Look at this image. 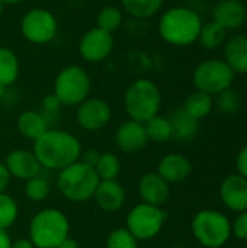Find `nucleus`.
I'll return each mask as SVG.
<instances>
[{"label":"nucleus","mask_w":247,"mask_h":248,"mask_svg":"<svg viewBox=\"0 0 247 248\" xmlns=\"http://www.w3.org/2000/svg\"><path fill=\"white\" fill-rule=\"evenodd\" d=\"M138 195L144 203L162 208L170 198V185L157 171H150L141 176Z\"/></svg>","instance_id":"obj_16"},{"label":"nucleus","mask_w":247,"mask_h":248,"mask_svg":"<svg viewBox=\"0 0 247 248\" xmlns=\"http://www.w3.org/2000/svg\"><path fill=\"white\" fill-rule=\"evenodd\" d=\"M3 4H19V3H22V1H25V0H0Z\"/></svg>","instance_id":"obj_42"},{"label":"nucleus","mask_w":247,"mask_h":248,"mask_svg":"<svg viewBox=\"0 0 247 248\" xmlns=\"http://www.w3.org/2000/svg\"><path fill=\"white\" fill-rule=\"evenodd\" d=\"M25 195L31 202H42L49 195V185L47 179L41 174L26 180L25 183Z\"/></svg>","instance_id":"obj_31"},{"label":"nucleus","mask_w":247,"mask_h":248,"mask_svg":"<svg viewBox=\"0 0 247 248\" xmlns=\"http://www.w3.org/2000/svg\"><path fill=\"white\" fill-rule=\"evenodd\" d=\"M231 235H234L240 241L247 243V211L240 212L231 222Z\"/></svg>","instance_id":"obj_34"},{"label":"nucleus","mask_w":247,"mask_h":248,"mask_svg":"<svg viewBox=\"0 0 247 248\" xmlns=\"http://www.w3.org/2000/svg\"><path fill=\"white\" fill-rule=\"evenodd\" d=\"M96 22H98L99 29L106 31L109 33H114L122 26V22H124L122 9L118 6H114V4L102 7L98 13Z\"/></svg>","instance_id":"obj_29"},{"label":"nucleus","mask_w":247,"mask_h":248,"mask_svg":"<svg viewBox=\"0 0 247 248\" xmlns=\"http://www.w3.org/2000/svg\"><path fill=\"white\" fill-rule=\"evenodd\" d=\"M220 199L231 212L247 211V179L237 173L224 177L220 185Z\"/></svg>","instance_id":"obj_13"},{"label":"nucleus","mask_w":247,"mask_h":248,"mask_svg":"<svg viewBox=\"0 0 247 248\" xmlns=\"http://www.w3.org/2000/svg\"><path fill=\"white\" fill-rule=\"evenodd\" d=\"M116 147L127 154H134L144 150L148 144L144 124L128 119L122 122L115 132Z\"/></svg>","instance_id":"obj_14"},{"label":"nucleus","mask_w":247,"mask_h":248,"mask_svg":"<svg viewBox=\"0 0 247 248\" xmlns=\"http://www.w3.org/2000/svg\"><path fill=\"white\" fill-rule=\"evenodd\" d=\"M80 157H82V161H83V163H86V164H89V166L95 167V164H96V161H98V157H99V153H96V151L90 150V151L83 153Z\"/></svg>","instance_id":"obj_38"},{"label":"nucleus","mask_w":247,"mask_h":248,"mask_svg":"<svg viewBox=\"0 0 247 248\" xmlns=\"http://www.w3.org/2000/svg\"><path fill=\"white\" fill-rule=\"evenodd\" d=\"M32 151L42 169L61 171L80 160L82 145L76 135L64 129H48L33 141Z\"/></svg>","instance_id":"obj_1"},{"label":"nucleus","mask_w":247,"mask_h":248,"mask_svg":"<svg viewBox=\"0 0 247 248\" xmlns=\"http://www.w3.org/2000/svg\"><path fill=\"white\" fill-rule=\"evenodd\" d=\"M169 121L172 125V138H176L178 141L192 140L199 129V121L189 116L183 109L173 112Z\"/></svg>","instance_id":"obj_22"},{"label":"nucleus","mask_w":247,"mask_h":248,"mask_svg":"<svg viewBox=\"0 0 247 248\" xmlns=\"http://www.w3.org/2000/svg\"><path fill=\"white\" fill-rule=\"evenodd\" d=\"M22 36L33 45L49 44L58 33L55 15L45 7H32L20 19Z\"/></svg>","instance_id":"obj_9"},{"label":"nucleus","mask_w":247,"mask_h":248,"mask_svg":"<svg viewBox=\"0 0 247 248\" xmlns=\"http://www.w3.org/2000/svg\"><path fill=\"white\" fill-rule=\"evenodd\" d=\"M165 0H121V9L134 19H148L157 15Z\"/></svg>","instance_id":"obj_25"},{"label":"nucleus","mask_w":247,"mask_h":248,"mask_svg":"<svg viewBox=\"0 0 247 248\" xmlns=\"http://www.w3.org/2000/svg\"><path fill=\"white\" fill-rule=\"evenodd\" d=\"M12 246V240L7 234V231L0 230V248H10Z\"/></svg>","instance_id":"obj_40"},{"label":"nucleus","mask_w":247,"mask_h":248,"mask_svg":"<svg viewBox=\"0 0 247 248\" xmlns=\"http://www.w3.org/2000/svg\"><path fill=\"white\" fill-rule=\"evenodd\" d=\"M224 61L236 74L247 73V36L234 35L224 44Z\"/></svg>","instance_id":"obj_20"},{"label":"nucleus","mask_w":247,"mask_h":248,"mask_svg":"<svg viewBox=\"0 0 247 248\" xmlns=\"http://www.w3.org/2000/svg\"><path fill=\"white\" fill-rule=\"evenodd\" d=\"M4 166L10 177L19 180H29L42 171V166L35 157L33 151L29 150H13L6 155Z\"/></svg>","instance_id":"obj_15"},{"label":"nucleus","mask_w":247,"mask_h":248,"mask_svg":"<svg viewBox=\"0 0 247 248\" xmlns=\"http://www.w3.org/2000/svg\"><path fill=\"white\" fill-rule=\"evenodd\" d=\"M162 108V93L159 86L150 78L134 80L124 93V109L130 119L146 124L159 115Z\"/></svg>","instance_id":"obj_4"},{"label":"nucleus","mask_w":247,"mask_h":248,"mask_svg":"<svg viewBox=\"0 0 247 248\" xmlns=\"http://www.w3.org/2000/svg\"><path fill=\"white\" fill-rule=\"evenodd\" d=\"M100 179L95 167L83 163L82 160L58 171L57 186L60 193L70 202L83 203L93 199Z\"/></svg>","instance_id":"obj_5"},{"label":"nucleus","mask_w":247,"mask_h":248,"mask_svg":"<svg viewBox=\"0 0 247 248\" xmlns=\"http://www.w3.org/2000/svg\"><path fill=\"white\" fill-rule=\"evenodd\" d=\"M125 189L118 180H100L93 199L103 212H118L125 203Z\"/></svg>","instance_id":"obj_19"},{"label":"nucleus","mask_w":247,"mask_h":248,"mask_svg":"<svg viewBox=\"0 0 247 248\" xmlns=\"http://www.w3.org/2000/svg\"><path fill=\"white\" fill-rule=\"evenodd\" d=\"M112 119V108L102 97H87L77 106L76 121L79 126L89 132L103 129Z\"/></svg>","instance_id":"obj_12"},{"label":"nucleus","mask_w":247,"mask_h":248,"mask_svg":"<svg viewBox=\"0 0 247 248\" xmlns=\"http://www.w3.org/2000/svg\"><path fill=\"white\" fill-rule=\"evenodd\" d=\"M70 237V222L57 208H45L35 214L29 222V240L36 248H58Z\"/></svg>","instance_id":"obj_3"},{"label":"nucleus","mask_w":247,"mask_h":248,"mask_svg":"<svg viewBox=\"0 0 247 248\" xmlns=\"http://www.w3.org/2000/svg\"><path fill=\"white\" fill-rule=\"evenodd\" d=\"M20 74V62L16 52L7 46H0V87H10Z\"/></svg>","instance_id":"obj_23"},{"label":"nucleus","mask_w":247,"mask_h":248,"mask_svg":"<svg viewBox=\"0 0 247 248\" xmlns=\"http://www.w3.org/2000/svg\"><path fill=\"white\" fill-rule=\"evenodd\" d=\"M106 248H138V241L127 228H116L108 235Z\"/></svg>","instance_id":"obj_33"},{"label":"nucleus","mask_w":247,"mask_h":248,"mask_svg":"<svg viewBox=\"0 0 247 248\" xmlns=\"http://www.w3.org/2000/svg\"><path fill=\"white\" fill-rule=\"evenodd\" d=\"M217 106L220 112L226 115H234L242 108V99L234 89L229 87L224 92L217 94Z\"/></svg>","instance_id":"obj_32"},{"label":"nucleus","mask_w":247,"mask_h":248,"mask_svg":"<svg viewBox=\"0 0 247 248\" xmlns=\"http://www.w3.org/2000/svg\"><path fill=\"white\" fill-rule=\"evenodd\" d=\"M236 170H237V174H240L245 179H247V144L237 153Z\"/></svg>","instance_id":"obj_35"},{"label":"nucleus","mask_w":247,"mask_h":248,"mask_svg":"<svg viewBox=\"0 0 247 248\" xmlns=\"http://www.w3.org/2000/svg\"><path fill=\"white\" fill-rule=\"evenodd\" d=\"M166 221L162 208L148 203L135 205L125 219V228L137 238V241H148L160 234Z\"/></svg>","instance_id":"obj_10"},{"label":"nucleus","mask_w":247,"mask_h":248,"mask_svg":"<svg viewBox=\"0 0 247 248\" xmlns=\"http://www.w3.org/2000/svg\"><path fill=\"white\" fill-rule=\"evenodd\" d=\"M3 9H4V4H3V3L0 1V16L3 15Z\"/></svg>","instance_id":"obj_43"},{"label":"nucleus","mask_w":247,"mask_h":248,"mask_svg":"<svg viewBox=\"0 0 247 248\" xmlns=\"http://www.w3.org/2000/svg\"><path fill=\"white\" fill-rule=\"evenodd\" d=\"M58 248H79V243L76 240H73L71 237H67L60 246Z\"/></svg>","instance_id":"obj_41"},{"label":"nucleus","mask_w":247,"mask_h":248,"mask_svg":"<svg viewBox=\"0 0 247 248\" xmlns=\"http://www.w3.org/2000/svg\"><path fill=\"white\" fill-rule=\"evenodd\" d=\"M245 86H246V89H247V73H246V78H245Z\"/></svg>","instance_id":"obj_44"},{"label":"nucleus","mask_w":247,"mask_h":248,"mask_svg":"<svg viewBox=\"0 0 247 248\" xmlns=\"http://www.w3.org/2000/svg\"><path fill=\"white\" fill-rule=\"evenodd\" d=\"M19 206L16 201L6 192L0 193V230L7 231L17 219Z\"/></svg>","instance_id":"obj_30"},{"label":"nucleus","mask_w":247,"mask_h":248,"mask_svg":"<svg viewBox=\"0 0 247 248\" xmlns=\"http://www.w3.org/2000/svg\"><path fill=\"white\" fill-rule=\"evenodd\" d=\"M10 248H36L29 238H19L16 241H12Z\"/></svg>","instance_id":"obj_39"},{"label":"nucleus","mask_w":247,"mask_h":248,"mask_svg":"<svg viewBox=\"0 0 247 248\" xmlns=\"http://www.w3.org/2000/svg\"><path fill=\"white\" fill-rule=\"evenodd\" d=\"M214 108V99L213 96L204 93V92H199V90H195L194 93H191L185 103H183V110L192 116L194 119L197 121H201L204 118H207L211 110Z\"/></svg>","instance_id":"obj_24"},{"label":"nucleus","mask_w":247,"mask_h":248,"mask_svg":"<svg viewBox=\"0 0 247 248\" xmlns=\"http://www.w3.org/2000/svg\"><path fill=\"white\" fill-rule=\"evenodd\" d=\"M90 90L92 80L89 73L83 67L71 64L61 68L55 76L52 94L61 106H79L89 97Z\"/></svg>","instance_id":"obj_7"},{"label":"nucleus","mask_w":247,"mask_h":248,"mask_svg":"<svg viewBox=\"0 0 247 248\" xmlns=\"http://www.w3.org/2000/svg\"><path fill=\"white\" fill-rule=\"evenodd\" d=\"M19 134L29 140V141H36L41 138L49 128H48V119L45 115L36 110H25L17 116L16 122Z\"/></svg>","instance_id":"obj_21"},{"label":"nucleus","mask_w":247,"mask_h":248,"mask_svg":"<svg viewBox=\"0 0 247 248\" xmlns=\"http://www.w3.org/2000/svg\"><path fill=\"white\" fill-rule=\"evenodd\" d=\"M157 173L169 185L181 183L191 176L192 163L186 155H183L181 153H170V154H166L159 161Z\"/></svg>","instance_id":"obj_18"},{"label":"nucleus","mask_w":247,"mask_h":248,"mask_svg":"<svg viewBox=\"0 0 247 248\" xmlns=\"http://www.w3.org/2000/svg\"><path fill=\"white\" fill-rule=\"evenodd\" d=\"M95 171L100 180H116L121 173V160L115 153H102L95 164Z\"/></svg>","instance_id":"obj_28"},{"label":"nucleus","mask_w":247,"mask_h":248,"mask_svg":"<svg viewBox=\"0 0 247 248\" xmlns=\"http://www.w3.org/2000/svg\"><path fill=\"white\" fill-rule=\"evenodd\" d=\"M115 45L114 33L96 28L86 31L79 41V54L80 57L90 64H98L112 54Z\"/></svg>","instance_id":"obj_11"},{"label":"nucleus","mask_w":247,"mask_h":248,"mask_svg":"<svg viewBox=\"0 0 247 248\" xmlns=\"http://www.w3.org/2000/svg\"><path fill=\"white\" fill-rule=\"evenodd\" d=\"M198 41L205 49H217L220 46H224L227 41V31L214 20L205 25L202 23Z\"/></svg>","instance_id":"obj_26"},{"label":"nucleus","mask_w":247,"mask_h":248,"mask_svg":"<svg viewBox=\"0 0 247 248\" xmlns=\"http://www.w3.org/2000/svg\"><path fill=\"white\" fill-rule=\"evenodd\" d=\"M10 179H12V177H10L7 169H6L4 163L0 161V193L6 192V189H7L9 183H10Z\"/></svg>","instance_id":"obj_37"},{"label":"nucleus","mask_w":247,"mask_h":248,"mask_svg":"<svg viewBox=\"0 0 247 248\" xmlns=\"http://www.w3.org/2000/svg\"><path fill=\"white\" fill-rule=\"evenodd\" d=\"M202 28L201 16L185 6L167 9L159 19L157 31L160 38L173 46H189L198 41Z\"/></svg>","instance_id":"obj_2"},{"label":"nucleus","mask_w":247,"mask_h":248,"mask_svg":"<svg viewBox=\"0 0 247 248\" xmlns=\"http://www.w3.org/2000/svg\"><path fill=\"white\" fill-rule=\"evenodd\" d=\"M213 20L227 32L242 28L247 20L246 6L240 0H221L213 10Z\"/></svg>","instance_id":"obj_17"},{"label":"nucleus","mask_w":247,"mask_h":248,"mask_svg":"<svg viewBox=\"0 0 247 248\" xmlns=\"http://www.w3.org/2000/svg\"><path fill=\"white\" fill-rule=\"evenodd\" d=\"M243 248H247V243H246V246H245V247H243Z\"/></svg>","instance_id":"obj_45"},{"label":"nucleus","mask_w":247,"mask_h":248,"mask_svg":"<svg viewBox=\"0 0 247 248\" xmlns=\"http://www.w3.org/2000/svg\"><path fill=\"white\" fill-rule=\"evenodd\" d=\"M236 73L224 60H205L197 65L192 74V83L197 90L210 96H217L226 89L231 87Z\"/></svg>","instance_id":"obj_8"},{"label":"nucleus","mask_w":247,"mask_h":248,"mask_svg":"<svg viewBox=\"0 0 247 248\" xmlns=\"http://www.w3.org/2000/svg\"><path fill=\"white\" fill-rule=\"evenodd\" d=\"M144 128H146L148 141L163 144L172 138V125H170L169 118L166 116H162V115L153 116L144 124Z\"/></svg>","instance_id":"obj_27"},{"label":"nucleus","mask_w":247,"mask_h":248,"mask_svg":"<svg viewBox=\"0 0 247 248\" xmlns=\"http://www.w3.org/2000/svg\"><path fill=\"white\" fill-rule=\"evenodd\" d=\"M42 108L48 113H55L61 108V103L58 102V99L54 94H48V96H45V99L42 102Z\"/></svg>","instance_id":"obj_36"},{"label":"nucleus","mask_w":247,"mask_h":248,"mask_svg":"<svg viewBox=\"0 0 247 248\" xmlns=\"http://www.w3.org/2000/svg\"><path fill=\"white\" fill-rule=\"evenodd\" d=\"M191 230L202 247L221 248L231 237V221L220 211L202 209L194 217Z\"/></svg>","instance_id":"obj_6"}]
</instances>
